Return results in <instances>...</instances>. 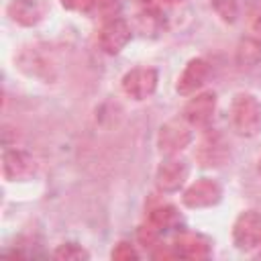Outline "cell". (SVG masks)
I'll list each match as a JSON object with an SVG mask.
<instances>
[{"label": "cell", "instance_id": "7402d4cb", "mask_svg": "<svg viewBox=\"0 0 261 261\" xmlns=\"http://www.w3.org/2000/svg\"><path fill=\"white\" fill-rule=\"evenodd\" d=\"M61 4L73 12H90L94 8V0H61Z\"/></svg>", "mask_w": 261, "mask_h": 261}, {"label": "cell", "instance_id": "d4e9b609", "mask_svg": "<svg viewBox=\"0 0 261 261\" xmlns=\"http://www.w3.org/2000/svg\"><path fill=\"white\" fill-rule=\"evenodd\" d=\"M141 2H149V0H141Z\"/></svg>", "mask_w": 261, "mask_h": 261}, {"label": "cell", "instance_id": "ac0fdd59", "mask_svg": "<svg viewBox=\"0 0 261 261\" xmlns=\"http://www.w3.org/2000/svg\"><path fill=\"white\" fill-rule=\"evenodd\" d=\"M53 257L61 261H80V259H90V253L77 243H63L55 249Z\"/></svg>", "mask_w": 261, "mask_h": 261}, {"label": "cell", "instance_id": "44dd1931", "mask_svg": "<svg viewBox=\"0 0 261 261\" xmlns=\"http://www.w3.org/2000/svg\"><path fill=\"white\" fill-rule=\"evenodd\" d=\"M94 8L102 14V18H114L118 8H120V2L118 0H94Z\"/></svg>", "mask_w": 261, "mask_h": 261}, {"label": "cell", "instance_id": "9c48e42d", "mask_svg": "<svg viewBox=\"0 0 261 261\" xmlns=\"http://www.w3.org/2000/svg\"><path fill=\"white\" fill-rule=\"evenodd\" d=\"M37 165L24 149H6L2 155V175L6 181H22L35 173Z\"/></svg>", "mask_w": 261, "mask_h": 261}, {"label": "cell", "instance_id": "30bf717a", "mask_svg": "<svg viewBox=\"0 0 261 261\" xmlns=\"http://www.w3.org/2000/svg\"><path fill=\"white\" fill-rule=\"evenodd\" d=\"M175 257L181 259H208L212 255V243L204 234L184 230L175 234L173 245H171Z\"/></svg>", "mask_w": 261, "mask_h": 261}, {"label": "cell", "instance_id": "52a82bcc", "mask_svg": "<svg viewBox=\"0 0 261 261\" xmlns=\"http://www.w3.org/2000/svg\"><path fill=\"white\" fill-rule=\"evenodd\" d=\"M220 198H222L220 184L210 177H200L186 188L181 202L188 208H210V206H216Z\"/></svg>", "mask_w": 261, "mask_h": 261}, {"label": "cell", "instance_id": "3957f363", "mask_svg": "<svg viewBox=\"0 0 261 261\" xmlns=\"http://www.w3.org/2000/svg\"><path fill=\"white\" fill-rule=\"evenodd\" d=\"M192 126L181 118L167 120L157 133V147L163 155H179L192 143Z\"/></svg>", "mask_w": 261, "mask_h": 261}, {"label": "cell", "instance_id": "ba28073f", "mask_svg": "<svg viewBox=\"0 0 261 261\" xmlns=\"http://www.w3.org/2000/svg\"><path fill=\"white\" fill-rule=\"evenodd\" d=\"M208 75H210V63L204 57H194L186 63L184 71L179 73L175 92L179 96H194L208 82Z\"/></svg>", "mask_w": 261, "mask_h": 261}, {"label": "cell", "instance_id": "5bb4252c", "mask_svg": "<svg viewBox=\"0 0 261 261\" xmlns=\"http://www.w3.org/2000/svg\"><path fill=\"white\" fill-rule=\"evenodd\" d=\"M179 220H181L179 210H177L175 206H171V204H161V206L153 208V210L149 212V218H147V222H149L151 226H155L161 234H163L165 230L175 228V226L179 224Z\"/></svg>", "mask_w": 261, "mask_h": 261}, {"label": "cell", "instance_id": "2e32d148", "mask_svg": "<svg viewBox=\"0 0 261 261\" xmlns=\"http://www.w3.org/2000/svg\"><path fill=\"white\" fill-rule=\"evenodd\" d=\"M137 27L143 35H157L163 27V16L157 8L149 6L137 14Z\"/></svg>", "mask_w": 261, "mask_h": 261}, {"label": "cell", "instance_id": "cb8c5ba5", "mask_svg": "<svg viewBox=\"0 0 261 261\" xmlns=\"http://www.w3.org/2000/svg\"><path fill=\"white\" fill-rule=\"evenodd\" d=\"M257 171H259V175H261V159H259V163H257Z\"/></svg>", "mask_w": 261, "mask_h": 261}, {"label": "cell", "instance_id": "8fae6325", "mask_svg": "<svg viewBox=\"0 0 261 261\" xmlns=\"http://www.w3.org/2000/svg\"><path fill=\"white\" fill-rule=\"evenodd\" d=\"M214 110H216V94L202 92V94H194V98L188 100L181 114L190 126H206L212 120Z\"/></svg>", "mask_w": 261, "mask_h": 261}, {"label": "cell", "instance_id": "ffe728a7", "mask_svg": "<svg viewBox=\"0 0 261 261\" xmlns=\"http://www.w3.org/2000/svg\"><path fill=\"white\" fill-rule=\"evenodd\" d=\"M112 259H116V261H135V259H139V253H137V249L130 245V243H126V241H120L114 249H112Z\"/></svg>", "mask_w": 261, "mask_h": 261}, {"label": "cell", "instance_id": "8992f818", "mask_svg": "<svg viewBox=\"0 0 261 261\" xmlns=\"http://www.w3.org/2000/svg\"><path fill=\"white\" fill-rule=\"evenodd\" d=\"M130 35H133V31H130L128 22L120 16H114V18L104 20V24L98 33V45L104 53L116 55L128 45Z\"/></svg>", "mask_w": 261, "mask_h": 261}, {"label": "cell", "instance_id": "e0dca14e", "mask_svg": "<svg viewBox=\"0 0 261 261\" xmlns=\"http://www.w3.org/2000/svg\"><path fill=\"white\" fill-rule=\"evenodd\" d=\"M261 59V43L257 39H243L237 49V61L241 67L255 65Z\"/></svg>", "mask_w": 261, "mask_h": 261}, {"label": "cell", "instance_id": "5b68a950", "mask_svg": "<svg viewBox=\"0 0 261 261\" xmlns=\"http://www.w3.org/2000/svg\"><path fill=\"white\" fill-rule=\"evenodd\" d=\"M190 175V163L179 155H167L155 171V184L161 192H177Z\"/></svg>", "mask_w": 261, "mask_h": 261}, {"label": "cell", "instance_id": "7c38bea8", "mask_svg": "<svg viewBox=\"0 0 261 261\" xmlns=\"http://www.w3.org/2000/svg\"><path fill=\"white\" fill-rule=\"evenodd\" d=\"M6 14L20 27H35L45 18L47 4L45 0H10L6 6Z\"/></svg>", "mask_w": 261, "mask_h": 261}, {"label": "cell", "instance_id": "7a4b0ae2", "mask_svg": "<svg viewBox=\"0 0 261 261\" xmlns=\"http://www.w3.org/2000/svg\"><path fill=\"white\" fill-rule=\"evenodd\" d=\"M232 243L239 251H255L261 247V212L245 210L232 224Z\"/></svg>", "mask_w": 261, "mask_h": 261}, {"label": "cell", "instance_id": "9a60e30c", "mask_svg": "<svg viewBox=\"0 0 261 261\" xmlns=\"http://www.w3.org/2000/svg\"><path fill=\"white\" fill-rule=\"evenodd\" d=\"M18 63H20V69L29 75H35V77H49V69L51 65L45 61V57L39 55V51L35 49H27L22 51V55L18 57Z\"/></svg>", "mask_w": 261, "mask_h": 261}, {"label": "cell", "instance_id": "603a6c76", "mask_svg": "<svg viewBox=\"0 0 261 261\" xmlns=\"http://www.w3.org/2000/svg\"><path fill=\"white\" fill-rule=\"evenodd\" d=\"M251 29H253V33H255V39L261 43V12L253 18V22H251Z\"/></svg>", "mask_w": 261, "mask_h": 261}, {"label": "cell", "instance_id": "d6986e66", "mask_svg": "<svg viewBox=\"0 0 261 261\" xmlns=\"http://www.w3.org/2000/svg\"><path fill=\"white\" fill-rule=\"evenodd\" d=\"M212 8L224 22H234L239 16L237 0H212Z\"/></svg>", "mask_w": 261, "mask_h": 261}, {"label": "cell", "instance_id": "6da1fadb", "mask_svg": "<svg viewBox=\"0 0 261 261\" xmlns=\"http://www.w3.org/2000/svg\"><path fill=\"white\" fill-rule=\"evenodd\" d=\"M230 124L241 137H257L261 133V100L249 92L234 94L230 102Z\"/></svg>", "mask_w": 261, "mask_h": 261}, {"label": "cell", "instance_id": "4fadbf2b", "mask_svg": "<svg viewBox=\"0 0 261 261\" xmlns=\"http://www.w3.org/2000/svg\"><path fill=\"white\" fill-rule=\"evenodd\" d=\"M230 153H228V145L224 143V139L216 133L206 135L198 149H196V159L202 167H220L228 161Z\"/></svg>", "mask_w": 261, "mask_h": 261}, {"label": "cell", "instance_id": "277c9868", "mask_svg": "<svg viewBox=\"0 0 261 261\" xmlns=\"http://www.w3.org/2000/svg\"><path fill=\"white\" fill-rule=\"evenodd\" d=\"M157 82H159V75L153 67H135L122 75L120 88L130 100L143 102L155 94Z\"/></svg>", "mask_w": 261, "mask_h": 261}]
</instances>
